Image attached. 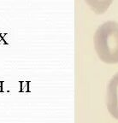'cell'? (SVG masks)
<instances>
[{"instance_id": "cell-1", "label": "cell", "mask_w": 118, "mask_h": 123, "mask_svg": "<svg viewBox=\"0 0 118 123\" xmlns=\"http://www.w3.org/2000/svg\"><path fill=\"white\" fill-rule=\"evenodd\" d=\"M98 50L105 62H118V28L104 38V42L99 44Z\"/></svg>"}, {"instance_id": "cell-2", "label": "cell", "mask_w": 118, "mask_h": 123, "mask_svg": "<svg viewBox=\"0 0 118 123\" xmlns=\"http://www.w3.org/2000/svg\"><path fill=\"white\" fill-rule=\"evenodd\" d=\"M106 106L110 115L118 120V74L113 77L108 86Z\"/></svg>"}, {"instance_id": "cell-3", "label": "cell", "mask_w": 118, "mask_h": 123, "mask_svg": "<svg viewBox=\"0 0 118 123\" xmlns=\"http://www.w3.org/2000/svg\"><path fill=\"white\" fill-rule=\"evenodd\" d=\"M1 39H2V35H0V41H1Z\"/></svg>"}]
</instances>
